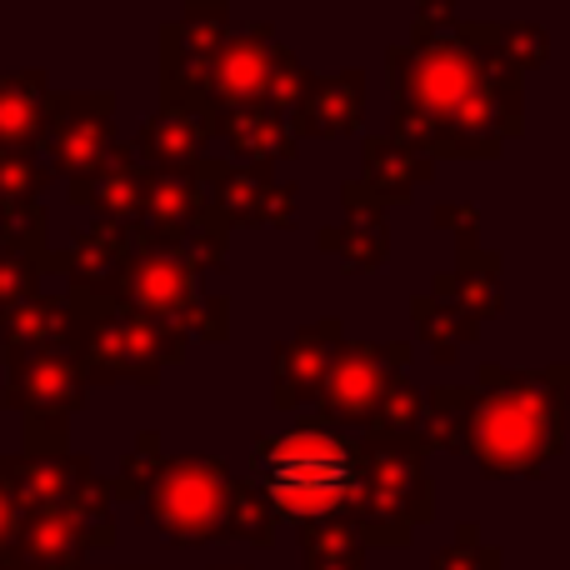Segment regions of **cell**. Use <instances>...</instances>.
I'll use <instances>...</instances> for the list:
<instances>
[{
  "mask_svg": "<svg viewBox=\"0 0 570 570\" xmlns=\"http://www.w3.org/2000/svg\"><path fill=\"white\" fill-rule=\"evenodd\" d=\"M391 130L431 160H485L525 130V76L495 56V20H461L391 46Z\"/></svg>",
  "mask_w": 570,
  "mask_h": 570,
  "instance_id": "cell-1",
  "label": "cell"
},
{
  "mask_svg": "<svg viewBox=\"0 0 570 570\" xmlns=\"http://www.w3.org/2000/svg\"><path fill=\"white\" fill-rule=\"evenodd\" d=\"M566 361L541 371L481 365L465 451L485 475H535L566 451Z\"/></svg>",
  "mask_w": 570,
  "mask_h": 570,
  "instance_id": "cell-2",
  "label": "cell"
},
{
  "mask_svg": "<svg viewBox=\"0 0 570 570\" xmlns=\"http://www.w3.org/2000/svg\"><path fill=\"white\" fill-rule=\"evenodd\" d=\"M250 481L271 501L276 521H355L365 485V455L361 441L331 431L325 421H301L281 435H261Z\"/></svg>",
  "mask_w": 570,
  "mask_h": 570,
  "instance_id": "cell-3",
  "label": "cell"
},
{
  "mask_svg": "<svg viewBox=\"0 0 570 570\" xmlns=\"http://www.w3.org/2000/svg\"><path fill=\"white\" fill-rule=\"evenodd\" d=\"M66 305L80 321L76 361L86 385H156L166 365H180L190 351V335L176 321L120 311L110 295H66Z\"/></svg>",
  "mask_w": 570,
  "mask_h": 570,
  "instance_id": "cell-4",
  "label": "cell"
},
{
  "mask_svg": "<svg viewBox=\"0 0 570 570\" xmlns=\"http://www.w3.org/2000/svg\"><path fill=\"white\" fill-rule=\"evenodd\" d=\"M365 485L361 505H355V531H361L365 551L371 546H411L421 525L435 515V491L425 475V451L415 441H381L365 435Z\"/></svg>",
  "mask_w": 570,
  "mask_h": 570,
  "instance_id": "cell-5",
  "label": "cell"
},
{
  "mask_svg": "<svg viewBox=\"0 0 570 570\" xmlns=\"http://www.w3.org/2000/svg\"><path fill=\"white\" fill-rule=\"evenodd\" d=\"M230 491H236V471L220 455H170L156 465L140 501L166 541L196 546L226 531Z\"/></svg>",
  "mask_w": 570,
  "mask_h": 570,
  "instance_id": "cell-6",
  "label": "cell"
},
{
  "mask_svg": "<svg viewBox=\"0 0 570 570\" xmlns=\"http://www.w3.org/2000/svg\"><path fill=\"white\" fill-rule=\"evenodd\" d=\"M110 546H116L110 491L100 475H86V481L70 491V501L26 511L10 551H16L30 570H86V556L110 551Z\"/></svg>",
  "mask_w": 570,
  "mask_h": 570,
  "instance_id": "cell-7",
  "label": "cell"
},
{
  "mask_svg": "<svg viewBox=\"0 0 570 570\" xmlns=\"http://www.w3.org/2000/svg\"><path fill=\"white\" fill-rule=\"evenodd\" d=\"M405 361H411V341H341L321 395H315V405H321L315 421H325L341 435L355 425H371L385 385L405 375Z\"/></svg>",
  "mask_w": 570,
  "mask_h": 570,
  "instance_id": "cell-8",
  "label": "cell"
},
{
  "mask_svg": "<svg viewBox=\"0 0 570 570\" xmlns=\"http://www.w3.org/2000/svg\"><path fill=\"white\" fill-rule=\"evenodd\" d=\"M40 146L50 156L46 170L66 176V186L90 176L116 146V90H50Z\"/></svg>",
  "mask_w": 570,
  "mask_h": 570,
  "instance_id": "cell-9",
  "label": "cell"
},
{
  "mask_svg": "<svg viewBox=\"0 0 570 570\" xmlns=\"http://www.w3.org/2000/svg\"><path fill=\"white\" fill-rule=\"evenodd\" d=\"M276 26L271 20H236V30L226 36V46L200 66V96H206L210 116L226 110H246V106H266L271 90V66H276Z\"/></svg>",
  "mask_w": 570,
  "mask_h": 570,
  "instance_id": "cell-10",
  "label": "cell"
},
{
  "mask_svg": "<svg viewBox=\"0 0 570 570\" xmlns=\"http://www.w3.org/2000/svg\"><path fill=\"white\" fill-rule=\"evenodd\" d=\"M86 395L90 385L70 351L26 355V361L6 365V411H20V421L70 425V415H80Z\"/></svg>",
  "mask_w": 570,
  "mask_h": 570,
  "instance_id": "cell-11",
  "label": "cell"
},
{
  "mask_svg": "<svg viewBox=\"0 0 570 570\" xmlns=\"http://www.w3.org/2000/svg\"><path fill=\"white\" fill-rule=\"evenodd\" d=\"M341 341H345V325L335 315L311 321L295 335L276 341V351H271V401H276V411H305V405H315Z\"/></svg>",
  "mask_w": 570,
  "mask_h": 570,
  "instance_id": "cell-12",
  "label": "cell"
},
{
  "mask_svg": "<svg viewBox=\"0 0 570 570\" xmlns=\"http://www.w3.org/2000/svg\"><path fill=\"white\" fill-rule=\"evenodd\" d=\"M110 301L120 311H140L156 321H176L196 305V276L170 250H130L110 281Z\"/></svg>",
  "mask_w": 570,
  "mask_h": 570,
  "instance_id": "cell-13",
  "label": "cell"
},
{
  "mask_svg": "<svg viewBox=\"0 0 570 570\" xmlns=\"http://www.w3.org/2000/svg\"><path fill=\"white\" fill-rule=\"evenodd\" d=\"M146 190H150V170L136 160V150L110 146L106 160H100L90 176L70 180L66 200L80 206V210H96L100 220H120V226H130V220L146 216Z\"/></svg>",
  "mask_w": 570,
  "mask_h": 570,
  "instance_id": "cell-14",
  "label": "cell"
},
{
  "mask_svg": "<svg viewBox=\"0 0 570 570\" xmlns=\"http://www.w3.org/2000/svg\"><path fill=\"white\" fill-rule=\"evenodd\" d=\"M210 136H216V126H210V120L190 116V110L160 106L156 116L136 130L130 150H136V160L150 170V176H190V170L206 160Z\"/></svg>",
  "mask_w": 570,
  "mask_h": 570,
  "instance_id": "cell-15",
  "label": "cell"
},
{
  "mask_svg": "<svg viewBox=\"0 0 570 570\" xmlns=\"http://www.w3.org/2000/svg\"><path fill=\"white\" fill-rule=\"evenodd\" d=\"M365 120V70H341V76H311L305 96L285 116V130L301 136H351Z\"/></svg>",
  "mask_w": 570,
  "mask_h": 570,
  "instance_id": "cell-16",
  "label": "cell"
},
{
  "mask_svg": "<svg viewBox=\"0 0 570 570\" xmlns=\"http://www.w3.org/2000/svg\"><path fill=\"white\" fill-rule=\"evenodd\" d=\"M80 345V321L66 305V295H30L26 305L0 315V351L6 365L26 361V355H46V351H70Z\"/></svg>",
  "mask_w": 570,
  "mask_h": 570,
  "instance_id": "cell-17",
  "label": "cell"
},
{
  "mask_svg": "<svg viewBox=\"0 0 570 570\" xmlns=\"http://www.w3.org/2000/svg\"><path fill=\"white\" fill-rule=\"evenodd\" d=\"M361 160L365 166L355 180H361L381 206H401V200H411L415 186H425V180L435 176V160L425 156V150L395 140V136H365Z\"/></svg>",
  "mask_w": 570,
  "mask_h": 570,
  "instance_id": "cell-18",
  "label": "cell"
},
{
  "mask_svg": "<svg viewBox=\"0 0 570 570\" xmlns=\"http://www.w3.org/2000/svg\"><path fill=\"white\" fill-rule=\"evenodd\" d=\"M50 76L46 70H10L0 76V150H30L46 136V106H50Z\"/></svg>",
  "mask_w": 570,
  "mask_h": 570,
  "instance_id": "cell-19",
  "label": "cell"
},
{
  "mask_svg": "<svg viewBox=\"0 0 570 570\" xmlns=\"http://www.w3.org/2000/svg\"><path fill=\"white\" fill-rule=\"evenodd\" d=\"M216 136H226L236 166L276 170L281 160H295V136L285 130V116H276V110H266V106H246V110L216 116Z\"/></svg>",
  "mask_w": 570,
  "mask_h": 570,
  "instance_id": "cell-20",
  "label": "cell"
},
{
  "mask_svg": "<svg viewBox=\"0 0 570 570\" xmlns=\"http://www.w3.org/2000/svg\"><path fill=\"white\" fill-rule=\"evenodd\" d=\"M501 266H505L501 250H485V246L461 250V256H455V271L435 276L431 291L445 295L451 305H461V311L471 315L475 325H481V321H491V315H501V305H505Z\"/></svg>",
  "mask_w": 570,
  "mask_h": 570,
  "instance_id": "cell-21",
  "label": "cell"
},
{
  "mask_svg": "<svg viewBox=\"0 0 570 570\" xmlns=\"http://www.w3.org/2000/svg\"><path fill=\"white\" fill-rule=\"evenodd\" d=\"M86 475H96V465L86 455H10V481H16L20 511H40V505L70 501Z\"/></svg>",
  "mask_w": 570,
  "mask_h": 570,
  "instance_id": "cell-22",
  "label": "cell"
},
{
  "mask_svg": "<svg viewBox=\"0 0 570 570\" xmlns=\"http://www.w3.org/2000/svg\"><path fill=\"white\" fill-rule=\"evenodd\" d=\"M200 216H206V196H200L196 180H190V176H150L146 216H140L150 246L170 250L190 226H196Z\"/></svg>",
  "mask_w": 570,
  "mask_h": 570,
  "instance_id": "cell-23",
  "label": "cell"
},
{
  "mask_svg": "<svg viewBox=\"0 0 570 570\" xmlns=\"http://www.w3.org/2000/svg\"><path fill=\"white\" fill-rule=\"evenodd\" d=\"M475 411V385H431L421 395V425H415V445L431 451H465V431H471Z\"/></svg>",
  "mask_w": 570,
  "mask_h": 570,
  "instance_id": "cell-24",
  "label": "cell"
},
{
  "mask_svg": "<svg viewBox=\"0 0 570 570\" xmlns=\"http://www.w3.org/2000/svg\"><path fill=\"white\" fill-rule=\"evenodd\" d=\"M411 315H415V335H421V345L431 351L435 365H451L455 355H461V345H471L475 335H481V325H475L461 305H451L445 295H435V291L415 295Z\"/></svg>",
  "mask_w": 570,
  "mask_h": 570,
  "instance_id": "cell-25",
  "label": "cell"
},
{
  "mask_svg": "<svg viewBox=\"0 0 570 570\" xmlns=\"http://www.w3.org/2000/svg\"><path fill=\"white\" fill-rule=\"evenodd\" d=\"M166 30L186 60H210L220 46H226L230 30H236V10L220 6V0H210V6L206 0H190L176 20H166Z\"/></svg>",
  "mask_w": 570,
  "mask_h": 570,
  "instance_id": "cell-26",
  "label": "cell"
},
{
  "mask_svg": "<svg viewBox=\"0 0 570 570\" xmlns=\"http://www.w3.org/2000/svg\"><path fill=\"white\" fill-rule=\"evenodd\" d=\"M0 256H16L36 271H56V250H50V226L40 200L0 210Z\"/></svg>",
  "mask_w": 570,
  "mask_h": 570,
  "instance_id": "cell-27",
  "label": "cell"
},
{
  "mask_svg": "<svg viewBox=\"0 0 570 570\" xmlns=\"http://www.w3.org/2000/svg\"><path fill=\"white\" fill-rule=\"evenodd\" d=\"M325 256H341L351 271H381L391 256V226L385 220H341L315 236Z\"/></svg>",
  "mask_w": 570,
  "mask_h": 570,
  "instance_id": "cell-28",
  "label": "cell"
},
{
  "mask_svg": "<svg viewBox=\"0 0 570 570\" xmlns=\"http://www.w3.org/2000/svg\"><path fill=\"white\" fill-rule=\"evenodd\" d=\"M305 570H365V541L355 521H321L301 525Z\"/></svg>",
  "mask_w": 570,
  "mask_h": 570,
  "instance_id": "cell-29",
  "label": "cell"
},
{
  "mask_svg": "<svg viewBox=\"0 0 570 570\" xmlns=\"http://www.w3.org/2000/svg\"><path fill=\"white\" fill-rule=\"evenodd\" d=\"M276 511H271V501L261 495L256 481H236V491H230V511H226V531L230 541H250V546H276Z\"/></svg>",
  "mask_w": 570,
  "mask_h": 570,
  "instance_id": "cell-30",
  "label": "cell"
},
{
  "mask_svg": "<svg viewBox=\"0 0 570 570\" xmlns=\"http://www.w3.org/2000/svg\"><path fill=\"white\" fill-rule=\"evenodd\" d=\"M415 425H421V391H415L405 375H395V381L385 385L365 435H381V441H415Z\"/></svg>",
  "mask_w": 570,
  "mask_h": 570,
  "instance_id": "cell-31",
  "label": "cell"
},
{
  "mask_svg": "<svg viewBox=\"0 0 570 570\" xmlns=\"http://www.w3.org/2000/svg\"><path fill=\"white\" fill-rule=\"evenodd\" d=\"M226 250H230V226L206 206V216H200L196 226H190L186 236L170 246V256H176L190 276H200V271H216L220 261H226Z\"/></svg>",
  "mask_w": 570,
  "mask_h": 570,
  "instance_id": "cell-32",
  "label": "cell"
},
{
  "mask_svg": "<svg viewBox=\"0 0 570 570\" xmlns=\"http://www.w3.org/2000/svg\"><path fill=\"white\" fill-rule=\"evenodd\" d=\"M495 56H501L515 76H525V70L546 66L551 36H546V26H535V20H495Z\"/></svg>",
  "mask_w": 570,
  "mask_h": 570,
  "instance_id": "cell-33",
  "label": "cell"
},
{
  "mask_svg": "<svg viewBox=\"0 0 570 570\" xmlns=\"http://www.w3.org/2000/svg\"><path fill=\"white\" fill-rule=\"evenodd\" d=\"M160 461H166V451H160V431H140L136 441H130L126 461H120V475L106 481L110 501H140V491H146V481L156 475Z\"/></svg>",
  "mask_w": 570,
  "mask_h": 570,
  "instance_id": "cell-34",
  "label": "cell"
},
{
  "mask_svg": "<svg viewBox=\"0 0 570 570\" xmlns=\"http://www.w3.org/2000/svg\"><path fill=\"white\" fill-rule=\"evenodd\" d=\"M431 570H505L501 546H485L471 521L455 525V541L431 556Z\"/></svg>",
  "mask_w": 570,
  "mask_h": 570,
  "instance_id": "cell-35",
  "label": "cell"
},
{
  "mask_svg": "<svg viewBox=\"0 0 570 570\" xmlns=\"http://www.w3.org/2000/svg\"><path fill=\"white\" fill-rule=\"evenodd\" d=\"M50 186V170L36 156H20V150H0V210L26 206L40 190Z\"/></svg>",
  "mask_w": 570,
  "mask_h": 570,
  "instance_id": "cell-36",
  "label": "cell"
},
{
  "mask_svg": "<svg viewBox=\"0 0 570 570\" xmlns=\"http://www.w3.org/2000/svg\"><path fill=\"white\" fill-rule=\"evenodd\" d=\"M180 331L186 335H200V341H230V295L216 291V295H196L186 315H180Z\"/></svg>",
  "mask_w": 570,
  "mask_h": 570,
  "instance_id": "cell-37",
  "label": "cell"
},
{
  "mask_svg": "<svg viewBox=\"0 0 570 570\" xmlns=\"http://www.w3.org/2000/svg\"><path fill=\"white\" fill-rule=\"evenodd\" d=\"M30 295H40V271L16 256H0V315L26 305Z\"/></svg>",
  "mask_w": 570,
  "mask_h": 570,
  "instance_id": "cell-38",
  "label": "cell"
},
{
  "mask_svg": "<svg viewBox=\"0 0 570 570\" xmlns=\"http://www.w3.org/2000/svg\"><path fill=\"white\" fill-rule=\"evenodd\" d=\"M431 220H435L441 230H451L461 250H475V246H481V210H475V206H461V200H451V206H435Z\"/></svg>",
  "mask_w": 570,
  "mask_h": 570,
  "instance_id": "cell-39",
  "label": "cell"
},
{
  "mask_svg": "<svg viewBox=\"0 0 570 570\" xmlns=\"http://www.w3.org/2000/svg\"><path fill=\"white\" fill-rule=\"evenodd\" d=\"M20 521H26V511H20V501H16V481H10V455H0V551H10V546H16Z\"/></svg>",
  "mask_w": 570,
  "mask_h": 570,
  "instance_id": "cell-40",
  "label": "cell"
},
{
  "mask_svg": "<svg viewBox=\"0 0 570 570\" xmlns=\"http://www.w3.org/2000/svg\"><path fill=\"white\" fill-rule=\"evenodd\" d=\"M295 200H301V186H295V180H271L261 226H295Z\"/></svg>",
  "mask_w": 570,
  "mask_h": 570,
  "instance_id": "cell-41",
  "label": "cell"
},
{
  "mask_svg": "<svg viewBox=\"0 0 570 570\" xmlns=\"http://www.w3.org/2000/svg\"><path fill=\"white\" fill-rule=\"evenodd\" d=\"M70 425H46V421H26V451L20 455H70Z\"/></svg>",
  "mask_w": 570,
  "mask_h": 570,
  "instance_id": "cell-42",
  "label": "cell"
},
{
  "mask_svg": "<svg viewBox=\"0 0 570 570\" xmlns=\"http://www.w3.org/2000/svg\"><path fill=\"white\" fill-rule=\"evenodd\" d=\"M341 206H345V220H385V206L361 186V180H345L341 186Z\"/></svg>",
  "mask_w": 570,
  "mask_h": 570,
  "instance_id": "cell-43",
  "label": "cell"
},
{
  "mask_svg": "<svg viewBox=\"0 0 570 570\" xmlns=\"http://www.w3.org/2000/svg\"><path fill=\"white\" fill-rule=\"evenodd\" d=\"M0 570H30L26 561H20V556L16 551H0Z\"/></svg>",
  "mask_w": 570,
  "mask_h": 570,
  "instance_id": "cell-44",
  "label": "cell"
},
{
  "mask_svg": "<svg viewBox=\"0 0 570 570\" xmlns=\"http://www.w3.org/2000/svg\"><path fill=\"white\" fill-rule=\"evenodd\" d=\"M210 570H246V566H210Z\"/></svg>",
  "mask_w": 570,
  "mask_h": 570,
  "instance_id": "cell-45",
  "label": "cell"
},
{
  "mask_svg": "<svg viewBox=\"0 0 570 570\" xmlns=\"http://www.w3.org/2000/svg\"><path fill=\"white\" fill-rule=\"evenodd\" d=\"M136 570H150V566H136Z\"/></svg>",
  "mask_w": 570,
  "mask_h": 570,
  "instance_id": "cell-46",
  "label": "cell"
}]
</instances>
